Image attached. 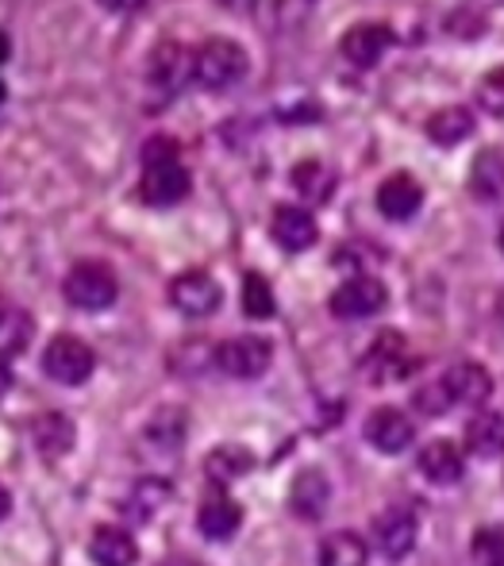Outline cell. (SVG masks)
I'll list each match as a JSON object with an SVG mask.
<instances>
[{
  "mask_svg": "<svg viewBox=\"0 0 504 566\" xmlns=\"http://www.w3.org/2000/svg\"><path fill=\"white\" fill-rule=\"evenodd\" d=\"M193 193V174L181 163V147L166 135L143 143V178H139V201L155 209L181 205Z\"/></svg>",
  "mask_w": 504,
  "mask_h": 566,
  "instance_id": "1",
  "label": "cell"
},
{
  "mask_svg": "<svg viewBox=\"0 0 504 566\" xmlns=\"http://www.w3.org/2000/svg\"><path fill=\"white\" fill-rule=\"evenodd\" d=\"M246 66L251 59L235 39H208L193 51V82L204 90H228V85L243 82Z\"/></svg>",
  "mask_w": 504,
  "mask_h": 566,
  "instance_id": "2",
  "label": "cell"
},
{
  "mask_svg": "<svg viewBox=\"0 0 504 566\" xmlns=\"http://www.w3.org/2000/svg\"><path fill=\"white\" fill-rule=\"evenodd\" d=\"M62 293H66V301L74 308L101 313V308H108L112 301L119 297V282H116V274H112V266L90 259V262H77V266L70 270L66 282H62Z\"/></svg>",
  "mask_w": 504,
  "mask_h": 566,
  "instance_id": "3",
  "label": "cell"
},
{
  "mask_svg": "<svg viewBox=\"0 0 504 566\" xmlns=\"http://www.w3.org/2000/svg\"><path fill=\"white\" fill-rule=\"evenodd\" d=\"M97 370V355L85 339L77 336H54L43 350V374L59 386H82Z\"/></svg>",
  "mask_w": 504,
  "mask_h": 566,
  "instance_id": "4",
  "label": "cell"
},
{
  "mask_svg": "<svg viewBox=\"0 0 504 566\" xmlns=\"http://www.w3.org/2000/svg\"><path fill=\"white\" fill-rule=\"evenodd\" d=\"M270 358H274V347L270 339L262 336H235V339H223L216 347L212 363L220 366L228 378H239V381H251V378H262L270 370Z\"/></svg>",
  "mask_w": 504,
  "mask_h": 566,
  "instance_id": "5",
  "label": "cell"
},
{
  "mask_svg": "<svg viewBox=\"0 0 504 566\" xmlns=\"http://www.w3.org/2000/svg\"><path fill=\"white\" fill-rule=\"evenodd\" d=\"M386 301H389V290L378 277L355 274L332 293L327 308H332V316H339V321H366V316H378L381 308H386Z\"/></svg>",
  "mask_w": 504,
  "mask_h": 566,
  "instance_id": "6",
  "label": "cell"
},
{
  "mask_svg": "<svg viewBox=\"0 0 504 566\" xmlns=\"http://www.w3.org/2000/svg\"><path fill=\"white\" fill-rule=\"evenodd\" d=\"M223 301V290L204 270H186L170 282V305L186 316H212Z\"/></svg>",
  "mask_w": 504,
  "mask_h": 566,
  "instance_id": "7",
  "label": "cell"
},
{
  "mask_svg": "<svg viewBox=\"0 0 504 566\" xmlns=\"http://www.w3.org/2000/svg\"><path fill=\"white\" fill-rule=\"evenodd\" d=\"M416 539H420V521L408 509H386L374 521V547L381 552V559H408L416 552Z\"/></svg>",
  "mask_w": 504,
  "mask_h": 566,
  "instance_id": "8",
  "label": "cell"
},
{
  "mask_svg": "<svg viewBox=\"0 0 504 566\" xmlns=\"http://www.w3.org/2000/svg\"><path fill=\"white\" fill-rule=\"evenodd\" d=\"M147 77L150 85H155L158 93H178L186 82H193V51H186L181 43H170V39H162V43L155 46V54H150L147 62Z\"/></svg>",
  "mask_w": 504,
  "mask_h": 566,
  "instance_id": "9",
  "label": "cell"
},
{
  "mask_svg": "<svg viewBox=\"0 0 504 566\" xmlns=\"http://www.w3.org/2000/svg\"><path fill=\"white\" fill-rule=\"evenodd\" d=\"M443 389L454 405H466V409H482L485 401L493 397V374L485 370L482 363H454L447 366Z\"/></svg>",
  "mask_w": 504,
  "mask_h": 566,
  "instance_id": "10",
  "label": "cell"
},
{
  "mask_svg": "<svg viewBox=\"0 0 504 566\" xmlns=\"http://www.w3.org/2000/svg\"><path fill=\"white\" fill-rule=\"evenodd\" d=\"M366 440H370L381 454H401V451L412 448L416 424L405 417L401 409L386 405V409H374L370 417H366Z\"/></svg>",
  "mask_w": 504,
  "mask_h": 566,
  "instance_id": "11",
  "label": "cell"
},
{
  "mask_svg": "<svg viewBox=\"0 0 504 566\" xmlns=\"http://www.w3.org/2000/svg\"><path fill=\"white\" fill-rule=\"evenodd\" d=\"M393 46V28L389 23H355V28L343 35V59L355 62L358 70H370L381 62V54Z\"/></svg>",
  "mask_w": 504,
  "mask_h": 566,
  "instance_id": "12",
  "label": "cell"
},
{
  "mask_svg": "<svg viewBox=\"0 0 504 566\" xmlns=\"http://www.w3.org/2000/svg\"><path fill=\"white\" fill-rule=\"evenodd\" d=\"M416 467L431 485H459L466 478V454L454 448L451 440H431L416 454Z\"/></svg>",
  "mask_w": 504,
  "mask_h": 566,
  "instance_id": "13",
  "label": "cell"
},
{
  "mask_svg": "<svg viewBox=\"0 0 504 566\" xmlns=\"http://www.w3.org/2000/svg\"><path fill=\"white\" fill-rule=\"evenodd\" d=\"M420 205H423V186L412 174H393V178H386L378 186V212L386 220L405 224V220H412L420 212Z\"/></svg>",
  "mask_w": 504,
  "mask_h": 566,
  "instance_id": "14",
  "label": "cell"
},
{
  "mask_svg": "<svg viewBox=\"0 0 504 566\" xmlns=\"http://www.w3.org/2000/svg\"><path fill=\"white\" fill-rule=\"evenodd\" d=\"M270 235H274L277 247L285 251H308L319 239V228L312 220L308 209H297V205H277L274 220H270Z\"/></svg>",
  "mask_w": 504,
  "mask_h": 566,
  "instance_id": "15",
  "label": "cell"
},
{
  "mask_svg": "<svg viewBox=\"0 0 504 566\" xmlns=\"http://www.w3.org/2000/svg\"><path fill=\"white\" fill-rule=\"evenodd\" d=\"M332 505V482L324 470H301L297 482L290 490V509L301 521H319Z\"/></svg>",
  "mask_w": 504,
  "mask_h": 566,
  "instance_id": "16",
  "label": "cell"
},
{
  "mask_svg": "<svg viewBox=\"0 0 504 566\" xmlns=\"http://www.w3.org/2000/svg\"><path fill=\"white\" fill-rule=\"evenodd\" d=\"M74 420L66 412H43V417L31 424V440L43 459H62L70 448H74Z\"/></svg>",
  "mask_w": 504,
  "mask_h": 566,
  "instance_id": "17",
  "label": "cell"
},
{
  "mask_svg": "<svg viewBox=\"0 0 504 566\" xmlns=\"http://www.w3.org/2000/svg\"><path fill=\"white\" fill-rule=\"evenodd\" d=\"M470 193H474V201L485 205L504 197V155L497 147H485L474 158V166H470Z\"/></svg>",
  "mask_w": 504,
  "mask_h": 566,
  "instance_id": "18",
  "label": "cell"
},
{
  "mask_svg": "<svg viewBox=\"0 0 504 566\" xmlns=\"http://www.w3.org/2000/svg\"><path fill=\"white\" fill-rule=\"evenodd\" d=\"M370 563V544L358 532H332L324 536L316 552V566H366Z\"/></svg>",
  "mask_w": 504,
  "mask_h": 566,
  "instance_id": "19",
  "label": "cell"
},
{
  "mask_svg": "<svg viewBox=\"0 0 504 566\" xmlns=\"http://www.w3.org/2000/svg\"><path fill=\"white\" fill-rule=\"evenodd\" d=\"M290 181H293V189L304 197V201H312V205H327L332 201V193H335V170L327 163H319V158H304L301 166H293V174H290Z\"/></svg>",
  "mask_w": 504,
  "mask_h": 566,
  "instance_id": "20",
  "label": "cell"
},
{
  "mask_svg": "<svg viewBox=\"0 0 504 566\" xmlns=\"http://www.w3.org/2000/svg\"><path fill=\"white\" fill-rule=\"evenodd\" d=\"M239 524H243V509H239L231 497L204 501L201 513H197V528H201V536L216 539V544H223V539L235 536Z\"/></svg>",
  "mask_w": 504,
  "mask_h": 566,
  "instance_id": "21",
  "label": "cell"
},
{
  "mask_svg": "<svg viewBox=\"0 0 504 566\" xmlns=\"http://www.w3.org/2000/svg\"><path fill=\"white\" fill-rule=\"evenodd\" d=\"M90 555L97 566H132L139 559V547H135V539L127 536L124 528H112V524H104V528L93 532V544H90Z\"/></svg>",
  "mask_w": 504,
  "mask_h": 566,
  "instance_id": "22",
  "label": "cell"
},
{
  "mask_svg": "<svg viewBox=\"0 0 504 566\" xmlns=\"http://www.w3.org/2000/svg\"><path fill=\"white\" fill-rule=\"evenodd\" d=\"M470 132H474V113L462 105H447L428 116V139L439 147H459L462 139H470Z\"/></svg>",
  "mask_w": 504,
  "mask_h": 566,
  "instance_id": "23",
  "label": "cell"
},
{
  "mask_svg": "<svg viewBox=\"0 0 504 566\" xmlns=\"http://www.w3.org/2000/svg\"><path fill=\"white\" fill-rule=\"evenodd\" d=\"M466 448L477 459H501L504 454V417L501 412H474L466 424Z\"/></svg>",
  "mask_w": 504,
  "mask_h": 566,
  "instance_id": "24",
  "label": "cell"
},
{
  "mask_svg": "<svg viewBox=\"0 0 504 566\" xmlns=\"http://www.w3.org/2000/svg\"><path fill=\"white\" fill-rule=\"evenodd\" d=\"M366 370L374 374L378 381H389V378H405L412 370V358L401 350V339L397 336H381L378 347L366 355Z\"/></svg>",
  "mask_w": 504,
  "mask_h": 566,
  "instance_id": "25",
  "label": "cell"
},
{
  "mask_svg": "<svg viewBox=\"0 0 504 566\" xmlns=\"http://www.w3.org/2000/svg\"><path fill=\"white\" fill-rule=\"evenodd\" d=\"M243 313L251 321H270L277 313V301H274V290L262 274H246L243 277Z\"/></svg>",
  "mask_w": 504,
  "mask_h": 566,
  "instance_id": "26",
  "label": "cell"
},
{
  "mask_svg": "<svg viewBox=\"0 0 504 566\" xmlns=\"http://www.w3.org/2000/svg\"><path fill=\"white\" fill-rule=\"evenodd\" d=\"M251 470V454L243 448H220L212 451V459H208V474H212V482H231V478L246 474Z\"/></svg>",
  "mask_w": 504,
  "mask_h": 566,
  "instance_id": "27",
  "label": "cell"
},
{
  "mask_svg": "<svg viewBox=\"0 0 504 566\" xmlns=\"http://www.w3.org/2000/svg\"><path fill=\"white\" fill-rule=\"evenodd\" d=\"M485 28H490V15H485L474 0H466V4H459L447 15V31H454L459 39H482Z\"/></svg>",
  "mask_w": 504,
  "mask_h": 566,
  "instance_id": "28",
  "label": "cell"
},
{
  "mask_svg": "<svg viewBox=\"0 0 504 566\" xmlns=\"http://www.w3.org/2000/svg\"><path fill=\"white\" fill-rule=\"evenodd\" d=\"M412 409L420 412V417H443L447 409H454V401L447 397L443 381H431V386H420L412 394Z\"/></svg>",
  "mask_w": 504,
  "mask_h": 566,
  "instance_id": "29",
  "label": "cell"
},
{
  "mask_svg": "<svg viewBox=\"0 0 504 566\" xmlns=\"http://www.w3.org/2000/svg\"><path fill=\"white\" fill-rule=\"evenodd\" d=\"M477 105L490 116H504V66L490 70V74L477 82Z\"/></svg>",
  "mask_w": 504,
  "mask_h": 566,
  "instance_id": "30",
  "label": "cell"
},
{
  "mask_svg": "<svg viewBox=\"0 0 504 566\" xmlns=\"http://www.w3.org/2000/svg\"><path fill=\"white\" fill-rule=\"evenodd\" d=\"M474 563L477 566H504V536L493 528L474 536Z\"/></svg>",
  "mask_w": 504,
  "mask_h": 566,
  "instance_id": "31",
  "label": "cell"
},
{
  "mask_svg": "<svg viewBox=\"0 0 504 566\" xmlns=\"http://www.w3.org/2000/svg\"><path fill=\"white\" fill-rule=\"evenodd\" d=\"M101 4L108 8V12H139L147 0H101Z\"/></svg>",
  "mask_w": 504,
  "mask_h": 566,
  "instance_id": "32",
  "label": "cell"
},
{
  "mask_svg": "<svg viewBox=\"0 0 504 566\" xmlns=\"http://www.w3.org/2000/svg\"><path fill=\"white\" fill-rule=\"evenodd\" d=\"M8 513H12V493H8V485L0 482V521H4Z\"/></svg>",
  "mask_w": 504,
  "mask_h": 566,
  "instance_id": "33",
  "label": "cell"
},
{
  "mask_svg": "<svg viewBox=\"0 0 504 566\" xmlns=\"http://www.w3.org/2000/svg\"><path fill=\"white\" fill-rule=\"evenodd\" d=\"M8 381H12V374H8V350H0V394L8 389Z\"/></svg>",
  "mask_w": 504,
  "mask_h": 566,
  "instance_id": "34",
  "label": "cell"
},
{
  "mask_svg": "<svg viewBox=\"0 0 504 566\" xmlns=\"http://www.w3.org/2000/svg\"><path fill=\"white\" fill-rule=\"evenodd\" d=\"M8 54H12V43H8V35L0 31V66L8 62Z\"/></svg>",
  "mask_w": 504,
  "mask_h": 566,
  "instance_id": "35",
  "label": "cell"
},
{
  "mask_svg": "<svg viewBox=\"0 0 504 566\" xmlns=\"http://www.w3.org/2000/svg\"><path fill=\"white\" fill-rule=\"evenodd\" d=\"M8 313H12V308L4 305V301H0V328H4V321H8Z\"/></svg>",
  "mask_w": 504,
  "mask_h": 566,
  "instance_id": "36",
  "label": "cell"
},
{
  "mask_svg": "<svg viewBox=\"0 0 504 566\" xmlns=\"http://www.w3.org/2000/svg\"><path fill=\"white\" fill-rule=\"evenodd\" d=\"M4 97H8V90H4V82H0V105H4Z\"/></svg>",
  "mask_w": 504,
  "mask_h": 566,
  "instance_id": "37",
  "label": "cell"
},
{
  "mask_svg": "<svg viewBox=\"0 0 504 566\" xmlns=\"http://www.w3.org/2000/svg\"><path fill=\"white\" fill-rule=\"evenodd\" d=\"M497 243H501V251H504V224H501V235H497Z\"/></svg>",
  "mask_w": 504,
  "mask_h": 566,
  "instance_id": "38",
  "label": "cell"
}]
</instances>
